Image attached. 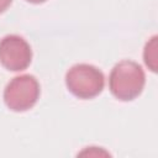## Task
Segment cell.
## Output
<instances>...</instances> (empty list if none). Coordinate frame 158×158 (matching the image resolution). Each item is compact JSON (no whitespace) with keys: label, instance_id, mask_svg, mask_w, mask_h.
<instances>
[{"label":"cell","instance_id":"1","mask_svg":"<svg viewBox=\"0 0 158 158\" xmlns=\"http://www.w3.org/2000/svg\"><path fill=\"white\" fill-rule=\"evenodd\" d=\"M146 84L143 68L133 60H121L110 72L109 89L120 101H132L141 95Z\"/></svg>","mask_w":158,"mask_h":158},{"label":"cell","instance_id":"2","mask_svg":"<svg viewBox=\"0 0 158 158\" xmlns=\"http://www.w3.org/2000/svg\"><path fill=\"white\" fill-rule=\"evenodd\" d=\"M65 85L74 96L88 100L101 94L105 86V77L98 67L79 63L68 69Z\"/></svg>","mask_w":158,"mask_h":158},{"label":"cell","instance_id":"3","mask_svg":"<svg viewBox=\"0 0 158 158\" xmlns=\"http://www.w3.org/2000/svg\"><path fill=\"white\" fill-rule=\"evenodd\" d=\"M40 94L38 80L31 74H22L12 78L5 86L4 102L11 111L23 112L36 105Z\"/></svg>","mask_w":158,"mask_h":158},{"label":"cell","instance_id":"4","mask_svg":"<svg viewBox=\"0 0 158 158\" xmlns=\"http://www.w3.org/2000/svg\"><path fill=\"white\" fill-rule=\"evenodd\" d=\"M32 60L28 42L19 35H7L0 41V64L10 72L25 70Z\"/></svg>","mask_w":158,"mask_h":158},{"label":"cell","instance_id":"5","mask_svg":"<svg viewBox=\"0 0 158 158\" xmlns=\"http://www.w3.org/2000/svg\"><path fill=\"white\" fill-rule=\"evenodd\" d=\"M143 60L151 72L157 73L158 70V37L157 36L151 37L146 43L143 49Z\"/></svg>","mask_w":158,"mask_h":158},{"label":"cell","instance_id":"6","mask_svg":"<svg viewBox=\"0 0 158 158\" xmlns=\"http://www.w3.org/2000/svg\"><path fill=\"white\" fill-rule=\"evenodd\" d=\"M12 0H0V14L4 12L10 5H11Z\"/></svg>","mask_w":158,"mask_h":158},{"label":"cell","instance_id":"7","mask_svg":"<svg viewBox=\"0 0 158 158\" xmlns=\"http://www.w3.org/2000/svg\"><path fill=\"white\" fill-rule=\"evenodd\" d=\"M26 1H28V2H31V4H42V2H44L46 0H26Z\"/></svg>","mask_w":158,"mask_h":158}]
</instances>
